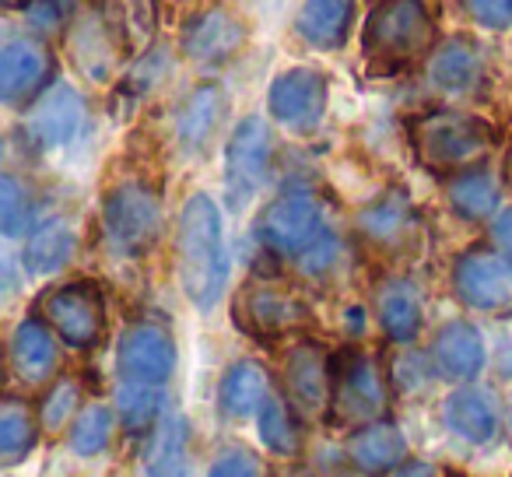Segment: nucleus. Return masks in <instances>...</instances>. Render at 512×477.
<instances>
[{
  "instance_id": "f257e3e1",
  "label": "nucleus",
  "mask_w": 512,
  "mask_h": 477,
  "mask_svg": "<svg viewBox=\"0 0 512 477\" xmlns=\"http://www.w3.org/2000/svg\"><path fill=\"white\" fill-rule=\"evenodd\" d=\"M176 274L183 295L200 309L211 313L225 295L228 253L221 211L207 193H190L179 211L176 225Z\"/></svg>"
},
{
  "instance_id": "f03ea898",
  "label": "nucleus",
  "mask_w": 512,
  "mask_h": 477,
  "mask_svg": "<svg viewBox=\"0 0 512 477\" xmlns=\"http://www.w3.org/2000/svg\"><path fill=\"white\" fill-rule=\"evenodd\" d=\"M439 15L432 0H379L365 18L362 53L372 67L400 71L435 46Z\"/></svg>"
},
{
  "instance_id": "7ed1b4c3",
  "label": "nucleus",
  "mask_w": 512,
  "mask_h": 477,
  "mask_svg": "<svg viewBox=\"0 0 512 477\" xmlns=\"http://www.w3.org/2000/svg\"><path fill=\"white\" fill-rule=\"evenodd\" d=\"M407 137H411L414 158L439 176L474 169L498 141L491 123H484L481 116L460 113V109H432V113L414 116Z\"/></svg>"
},
{
  "instance_id": "20e7f679",
  "label": "nucleus",
  "mask_w": 512,
  "mask_h": 477,
  "mask_svg": "<svg viewBox=\"0 0 512 477\" xmlns=\"http://www.w3.org/2000/svg\"><path fill=\"white\" fill-rule=\"evenodd\" d=\"M256 239L274 253V257L306 264L313 253L330 246L337 239L327 221L323 204L309 190H288L278 200L264 207L256 221Z\"/></svg>"
},
{
  "instance_id": "39448f33",
  "label": "nucleus",
  "mask_w": 512,
  "mask_h": 477,
  "mask_svg": "<svg viewBox=\"0 0 512 477\" xmlns=\"http://www.w3.org/2000/svg\"><path fill=\"white\" fill-rule=\"evenodd\" d=\"M165 228L162 197L144 179H123L102 197V232L120 257H144Z\"/></svg>"
},
{
  "instance_id": "423d86ee",
  "label": "nucleus",
  "mask_w": 512,
  "mask_h": 477,
  "mask_svg": "<svg viewBox=\"0 0 512 477\" xmlns=\"http://www.w3.org/2000/svg\"><path fill=\"white\" fill-rule=\"evenodd\" d=\"M232 320L249 337H288L313 323V309L285 281L253 278L235 292Z\"/></svg>"
},
{
  "instance_id": "0eeeda50",
  "label": "nucleus",
  "mask_w": 512,
  "mask_h": 477,
  "mask_svg": "<svg viewBox=\"0 0 512 477\" xmlns=\"http://www.w3.org/2000/svg\"><path fill=\"white\" fill-rule=\"evenodd\" d=\"M39 316L74 351H95L106 341V299L95 281H67L43 292Z\"/></svg>"
},
{
  "instance_id": "6e6552de",
  "label": "nucleus",
  "mask_w": 512,
  "mask_h": 477,
  "mask_svg": "<svg viewBox=\"0 0 512 477\" xmlns=\"http://www.w3.org/2000/svg\"><path fill=\"white\" fill-rule=\"evenodd\" d=\"M386 404H390V386L369 351L351 348L334 358V397H330L334 421L369 425V421L383 418Z\"/></svg>"
},
{
  "instance_id": "1a4fd4ad",
  "label": "nucleus",
  "mask_w": 512,
  "mask_h": 477,
  "mask_svg": "<svg viewBox=\"0 0 512 477\" xmlns=\"http://www.w3.org/2000/svg\"><path fill=\"white\" fill-rule=\"evenodd\" d=\"M274 158V137L260 116H246L235 123L225 144V193L228 204L239 211L260 193Z\"/></svg>"
},
{
  "instance_id": "9d476101",
  "label": "nucleus",
  "mask_w": 512,
  "mask_h": 477,
  "mask_svg": "<svg viewBox=\"0 0 512 477\" xmlns=\"http://www.w3.org/2000/svg\"><path fill=\"white\" fill-rule=\"evenodd\" d=\"M285 397L302 418H320L330 414L334 397V355L320 341H299L285 355Z\"/></svg>"
},
{
  "instance_id": "9b49d317",
  "label": "nucleus",
  "mask_w": 512,
  "mask_h": 477,
  "mask_svg": "<svg viewBox=\"0 0 512 477\" xmlns=\"http://www.w3.org/2000/svg\"><path fill=\"white\" fill-rule=\"evenodd\" d=\"M327 99L330 85L316 67H292V71L278 74L267 92L271 116L295 134H313L320 127L327 116Z\"/></svg>"
},
{
  "instance_id": "f8f14e48",
  "label": "nucleus",
  "mask_w": 512,
  "mask_h": 477,
  "mask_svg": "<svg viewBox=\"0 0 512 477\" xmlns=\"http://www.w3.org/2000/svg\"><path fill=\"white\" fill-rule=\"evenodd\" d=\"M421 214L414 211L404 190H386L358 214V232L376 253L386 257H411L421 243Z\"/></svg>"
},
{
  "instance_id": "ddd939ff",
  "label": "nucleus",
  "mask_w": 512,
  "mask_h": 477,
  "mask_svg": "<svg viewBox=\"0 0 512 477\" xmlns=\"http://www.w3.org/2000/svg\"><path fill=\"white\" fill-rule=\"evenodd\" d=\"M453 288L463 306L477 313H498L512 306V264L495 250L474 246L453 267Z\"/></svg>"
},
{
  "instance_id": "4468645a",
  "label": "nucleus",
  "mask_w": 512,
  "mask_h": 477,
  "mask_svg": "<svg viewBox=\"0 0 512 477\" xmlns=\"http://www.w3.org/2000/svg\"><path fill=\"white\" fill-rule=\"evenodd\" d=\"M116 369L127 383H169L176 372V341L162 323H130L116 348Z\"/></svg>"
},
{
  "instance_id": "2eb2a0df",
  "label": "nucleus",
  "mask_w": 512,
  "mask_h": 477,
  "mask_svg": "<svg viewBox=\"0 0 512 477\" xmlns=\"http://www.w3.org/2000/svg\"><path fill=\"white\" fill-rule=\"evenodd\" d=\"M246 22H242L235 11H228L225 4H214V8H204L183 25V57L193 60V64H228L235 53L246 46Z\"/></svg>"
},
{
  "instance_id": "dca6fc26",
  "label": "nucleus",
  "mask_w": 512,
  "mask_h": 477,
  "mask_svg": "<svg viewBox=\"0 0 512 477\" xmlns=\"http://www.w3.org/2000/svg\"><path fill=\"white\" fill-rule=\"evenodd\" d=\"M53 85V53L39 39H11L0 50V99L29 106Z\"/></svg>"
},
{
  "instance_id": "f3484780",
  "label": "nucleus",
  "mask_w": 512,
  "mask_h": 477,
  "mask_svg": "<svg viewBox=\"0 0 512 477\" xmlns=\"http://www.w3.org/2000/svg\"><path fill=\"white\" fill-rule=\"evenodd\" d=\"M85 123V102L71 85H50L25 113V137L36 148H64Z\"/></svg>"
},
{
  "instance_id": "a211bd4d",
  "label": "nucleus",
  "mask_w": 512,
  "mask_h": 477,
  "mask_svg": "<svg viewBox=\"0 0 512 477\" xmlns=\"http://www.w3.org/2000/svg\"><path fill=\"white\" fill-rule=\"evenodd\" d=\"M348 463L365 477L393 474L400 463H407L404 428L393 418H376L369 425H358L348 439Z\"/></svg>"
},
{
  "instance_id": "6ab92c4d",
  "label": "nucleus",
  "mask_w": 512,
  "mask_h": 477,
  "mask_svg": "<svg viewBox=\"0 0 512 477\" xmlns=\"http://www.w3.org/2000/svg\"><path fill=\"white\" fill-rule=\"evenodd\" d=\"M11 372L22 379L25 386H43L53 379L60 365V351H57V337L53 327L39 316H25L22 323L11 334Z\"/></svg>"
},
{
  "instance_id": "aec40b11",
  "label": "nucleus",
  "mask_w": 512,
  "mask_h": 477,
  "mask_svg": "<svg viewBox=\"0 0 512 477\" xmlns=\"http://www.w3.org/2000/svg\"><path fill=\"white\" fill-rule=\"evenodd\" d=\"M228 113V95L221 85H197L176 113V141L186 155H204L218 137Z\"/></svg>"
},
{
  "instance_id": "412c9836",
  "label": "nucleus",
  "mask_w": 512,
  "mask_h": 477,
  "mask_svg": "<svg viewBox=\"0 0 512 477\" xmlns=\"http://www.w3.org/2000/svg\"><path fill=\"white\" fill-rule=\"evenodd\" d=\"M358 0H302L295 15V36L309 50H341L348 43V32L355 29Z\"/></svg>"
},
{
  "instance_id": "4be33fe9",
  "label": "nucleus",
  "mask_w": 512,
  "mask_h": 477,
  "mask_svg": "<svg viewBox=\"0 0 512 477\" xmlns=\"http://www.w3.org/2000/svg\"><path fill=\"white\" fill-rule=\"evenodd\" d=\"M432 365L442 379L470 383L484 369V337L463 320L446 323L432 341Z\"/></svg>"
},
{
  "instance_id": "5701e85b",
  "label": "nucleus",
  "mask_w": 512,
  "mask_h": 477,
  "mask_svg": "<svg viewBox=\"0 0 512 477\" xmlns=\"http://www.w3.org/2000/svg\"><path fill=\"white\" fill-rule=\"evenodd\" d=\"M428 81L446 95H467L484 81V53L474 39L453 36L439 43L428 64Z\"/></svg>"
},
{
  "instance_id": "b1692460",
  "label": "nucleus",
  "mask_w": 512,
  "mask_h": 477,
  "mask_svg": "<svg viewBox=\"0 0 512 477\" xmlns=\"http://www.w3.org/2000/svg\"><path fill=\"white\" fill-rule=\"evenodd\" d=\"M271 397H274L271 376H267L264 365L253 362V358H242V362L228 365L218 383V411H221V418H232V421L260 414V407Z\"/></svg>"
},
{
  "instance_id": "393cba45",
  "label": "nucleus",
  "mask_w": 512,
  "mask_h": 477,
  "mask_svg": "<svg viewBox=\"0 0 512 477\" xmlns=\"http://www.w3.org/2000/svg\"><path fill=\"white\" fill-rule=\"evenodd\" d=\"M442 421L463 442L484 446L498 435V404L491 400V393L477 390V386H460L442 404Z\"/></svg>"
},
{
  "instance_id": "a878e982",
  "label": "nucleus",
  "mask_w": 512,
  "mask_h": 477,
  "mask_svg": "<svg viewBox=\"0 0 512 477\" xmlns=\"http://www.w3.org/2000/svg\"><path fill=\"white\" fill-rule=\"evenodd\" d=\"M376 320L393 344H411L421 330L418 288L404 278H386L376 288Z\"/></svg>"
},
{
  "instance_id": "bb28decb",
  "label": "nucleus",
  "mask_w": 512,
  "mask_h": 477,
  "mask_svg": "<svg viewBox=\"0 0 512 477\" xmlns=\"http://www.w3.org/2000/svg\"><path fill=\"white\" fill-rule=\"evenodd\" d=\"M67 50H71L78 71L85 74L88 81H99V85H106V81L113 78L116 57H123V46L116 43V36L106 29L102 18L81 22L78 29L71 32V39H67Z\"/></svg>"
},
{
  "instance_id": "cd10ccee",
  "label": "nucleus",
  "mask_w": 512,
  "mask_h": 477,
  "mask_svg": "<svg viewBox=\"0 0 512 477\" xmlns=\"http://www.w3.org/2000/svg\"><path fill=\"white\" fill-rule=\"evenodd\" d=\"M74 250H78V232H74L71 221L53 218L43 221L39 228H32V235L25 239V253L22 264L29 274L46 278V274H57L71 264Z\"/></svg>"
},
{
  "instance_id": "c85d7f7f",
  "label": "nucleus",
  "mask_w": 512,
  "mask_h": 477,
  "mask_svg": "<svg viewBox=\"0 0 512 477\" xmlns=\"http://www.w3.org/2000/svg\"><path fill=\"white\" fill-rule=\"evenodd\" d=\"M99 18L123 46V53H148L158 29L155 0H102Z\"/></svg>"
},
{
  "instance_id": "c756f323",
  "label": "nucleus",
  "mask_w": 512,
  "mask_h": 477,
  "mask_svg": "<svg viewBox=\"0 0 512 477\" xmlns=\"http://www.w3.org/2000/svg\"><path fill=\"white\" fill-rule=\"evenodd\" d=\"M39 414L29 407V400L22 397H4L0 404V467L15 470L18 463L29 460V453L36 449L39 439Z\"/></svg>"
},
{
  "instance_id": "7c9ffc66",
  "label": "nucleus",
  "mask_w": 512,
  "mask_h": 477,
  "mask_svg": "<svg viewBox=\"0 0 512 477\" xmlns=\"http://www.w3.org/2000/svg\"><path fill=\"white\" fill-rule=\"evenodd\" d=\"M498 200H502V190H498V179L491 176L488 169H467L456 172L449 179V204L460 218L467 221H484L498 211Z\"/></svg>"
},
{
  "instance_id": "2f4dec72",
  "label": "nucleus",
  "mask_w": 512,
  "mask_h": 477,
  "mask_svg": "<svg viewBox=\"0 0 512 477\" xmlns=\"http://www.w3.org/2000/svg\"><path fill=\"white\" fill-rule=\"evenodd\" d=\"M302 414L288 404V397H271L260 414H256V432L260 442L271 449L274 456H299L302 449Z\"/></svg>"
},
{
  "instance_id": "473e14b6",
  "label": "nucleus",
  "mask_w": 512,
  "mask_h": 477,
  "mask_svg": "<svg viewBox=\"0 0 512 477\" xmlns=\"http://www.w3.org/2000/svg\"><path fill=\"white\" fill-rule=\"evenodd\" d=\"M186 421L179 414L158 421L148 442V470L155 477H186Z\"/></svg>"
},
{
  "instance_id": "72a5a7b5",
  "label": "nucleus",
  "mask_w": 512,
  "mask_h": 477,
  "mask_svg": "<svg viewBox=\"0 0 512 477\" xmlns=\"http://www.w3.org/2000/svg\"><path fill=\"white\" fill-rule=\"evenodd\" d=\"M116 418L130 428V432H148L162 421L165 411V397H162V386H151V383H127L123 379L120 390H116Z\"/></svg>"
},
{
  "instance_id": "f704fd0d",
  "label": "nucleus",
  "mask_w": 512,
  "mask_h": 477,
  "mask_svg": "<svg viewBox=\"0 0 512 477\" xmlns=\"http://www.w3.org/2000/svg\"><path fill=\"white\" fill-rule=\"evenodd\" d=\"M113 432H116V414L106 404H85V411L67 428V446H71V453L92 460V456L106 453L109 442H113Z\"/></svg>"
},
{
  "instance_id": "c9c22d12",
  "label": "nucleus",
  "mask_w": 512,
  "mask_h": 477,
  "mask_svg": "<svg viewBox=\"0 0 512 477\" xmlns=\"http://www.w3.org/2000/svg\"><path fill=\"white\" fill-rule=\"evenodd\" d=\"M81 411H85V407H81V379L64 376V379H57V383H50V390L39 400L36 414H39L43 432L57 435V432H64V428H71Z\"/></svg>"
},
{
  "instance_id": "e433bc0d",
  "label": "nucleus",
  "mask_w": 512,
  "mask_h": 477,
  "mask_svg": "<svg viewBox=\"0 0 512 477\" xmlns=\"http://www.w3.org/2000/svg\"><path fill=\"white\" fill-rule=\"evenodd\" d=\"M32 214H36V207H32L29 186L8 172V176L0 179V228H4V235L15 239V235L29 232Z\"/></svg>"
},
{
  "instance_id": "4c0bfd02",
  "label": "nucleus",
  "mask_w": 512,
  "mask_h": 477,
  "mask_svg": "<svg viewBox=\"0 0 512 477\" xmlns=\"http://www.w3.org/2000/svg\"><path fill=\"white\" fill-rule=\"evenodd\" d=\"M81 0H25V22L39 36H60L78 15Z\"/></svg>"
},
{
  "instance_id": "58836bf2",
  "label": "nucleus",
  "mask_w": 512,
  "mask_h": 477,
  "mask_svg": "<svg viewBox=\"0 0 512 477\" xmlns=\"http://www.w3.org/2000/svg\"><path fill=\"white\" fill-rule=\"evenodd\" d=\"M169 71H172V64H169V53L165 50L141 53V60H137V64L130 67L127 78H123V92L127 95H148L151 88L162 85Z\"/></svg>"
},
{
  "instance_id": "ea45409f",
  "label": "nucleus",
  "mask_w": 512,
  "mask_h": 477,
  "mask_svg": "<svg viewBox=\"0 0 512 477\" xmlns=\"http://www.w3.org/2000/svg\"><path fill=\"white\" fill-rule=\"evenodd\" d=\"M207 477H267L264 460L246 446H225L207 467Z\"/></svg>"
},
{
  "instance_id": "a19ab883",
  "label": "nucleus",
  "mask_w": 512,
  "mask_h": 477,
  "mask_svg": "<svg viewBox=\"0 0 512 477\" xmlns=\"http://www.w3.org/2000/svg\"><path fill=\"white\" fill-rule=\"evenodd\" d=\"M460 4L484 29H512V0H460Z\"/></svg>"
},
{
  "instance_id": "79ce46f5",
  "label": "nucleus",
  "mask_w": 512,
  "mask_h": 477,
  "mask_svg": "<svg viewBox=\"0 0 512 477\" xmlns=\"http://www.w3.org/2000/svg\"><path fill=\"white\" fill-rule=\"evenodd\" d=\"M390 383L400 386V390H425L428 365L421 362V355H404L397 362V369L390 372Z\"/></svg>"
},
{
  "instance_id": "37998d69",
  "label": "nucleus",
  "mask_w": 512,
  "mask_h": 477,
  "mask_svg": "<svg viewBox=\"0 0 512 477\" xmlns=\"http://www.w3.org/2000/svg\"><path fill=\"white\" fill-rule=\"evenodd\" d=\"M491 239H495L498 253L512 264V211H502L491 225Z\"/></svg>"
},
{
  "instance_id": "c03bdc74",
  "label": "nucleus",
  "mask_w": 512,
  "mask_h": 477,
  "mask_svg": "<svg viewBox=\"0 0 512 477\" xmlns=\"http://www.w3.org/2000/svg\"><path fill=\"white\" fill-rule=\"evenodd\" d=\"M390 477H439V470H435L432 463H425V460H407V463H400Z\"/></svg>"
},
{
  "instance_id": "a18cd8bd",
  "label": "nucleus",
  "mask_w": 512,
  "mask_h": 477,
  "mask_svg": "<svg viewBox=\"0 0 512 477\" xmlns=\"http://www.w3.org/2000/svg\"><path fill=\"white\" fill-rule=\"evenodd\" d=\"M505 179H509V186H512V141H509V148H505Z\"/></svg>"
},
{
  "instance_id": "49530a36",
  "label": "nucleus",
  "mask_w": 512,
  "mask_h": 477,
  "mask_svg": "<svg viewBox=\"0 0 512 477\" xmlns=\"http://www.w3.org/2000/svg\"><path fill=\"white\" fill-rule=\"evenodd\" d=\"M0 4H4V8H18V4H22V0H0Z\"/></svg>"
},
{
  "instance_id": "de8ad7c7",
  "label": "nucleus",
  "mask_w": 512,
  "mask_h": 477,
  "mask_svg": "<svg viewBox=\"0 0 512 477\" xmlns=\"http://www.w3.org/2000/svg\"><path fill=\"white\" fill-rule=\"evenodd\" d=\"M509 425H512V414H509Z\"/></svg>"
}]
</instances>
